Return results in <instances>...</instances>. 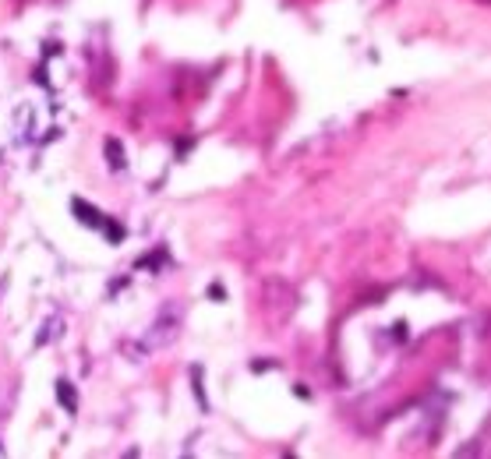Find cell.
<instances>
[{"label":"cell","instance_id":"1","mask_svg":"<svg viewBox=\"0 0 491 459\" xmlns=\"http://www.w3.org/2000/svg\"><path fill=\"white\" fill-rule=\"evenodd\" d=\"M71 212L78 216V223H82V226H93V230H106V216L99 212L96 205H85L82 198H75V201H71Z\"/></svg>","mask_w":491,"mask_h":459},{"label":"cell","instance_id":"2","mask_svg":"<svg viewBox=\"0 0 491 459\" xmlns=\"http://www.w3.org/2000/svg\"><path fill=\"white\" fill-rule=\"evenodd\" d=\"M57 399H60V406H64L68 413H78V392H75V385H71L68 378L57 381Z\"/></svg>","mask_w":491,"mask_h":459},{"label":"cell","instance_id":"3","mask_svg":"<svg viewBox=\"0 0 491 459\" xmlns=\"http://www.w3.org/2000/svg\"><path fill=\"white\" fill-rule=\"evenodd\" d=\"M106 163H110V170H124V167H127L124 145H120L117 138H106Z\"/></svg>","mask_w":491,"mask_h":459},{"label":"cell","instance_id":"4","mask_svg":"<svg viewBox=\"0 0 491 459\" xmlns=\"http://www.w3.org/2000/svg\"><path fill=\"white\" fill-rule=\"evenodd\" d=\"M57 332H60V318H53V322H50V325H46V332H43V336H39V339H36V347H46V343H50V339H53V336H57Z\"/></svg>","mask_w":491,"mask_h":459}]
</instances>
